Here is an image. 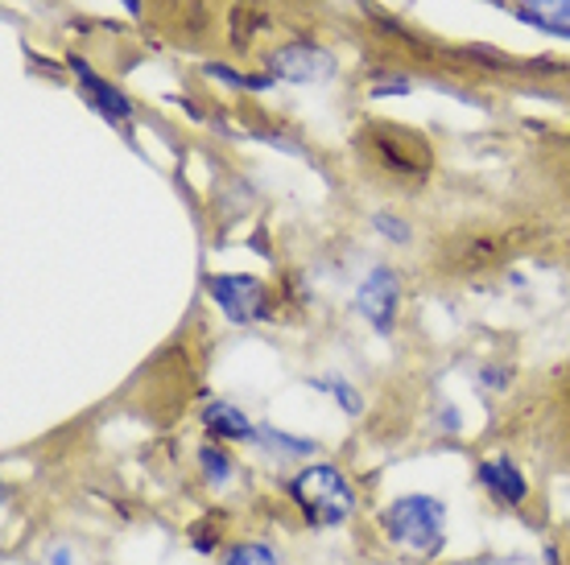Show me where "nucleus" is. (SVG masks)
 I'll return each instance as SVG.
<instances>
[{
  "label": "nucleus",
  "mask_w": 570,
  "mask_h": 565,
  "mask_svg": "<svg viewBox=\"0 0 570 565\" xmlns=\"http://www.w3.org/2000/svg\"><path fill=\"white\" fill-rule=\"evenodd\" d=\"M207 75H212V79H219V83H228V87H244V91H265V87L273 83V75H244V71H232V67H224V62H212V67H207Z\"/></svg>",
  "instance_id": "obj_14"
},
{
  "label": "nucleus",
  "mask_w": 570,
  "mask_h": 565,
  "mask_svg": "<svg viewBox=\"0 0 570 565\" xmlns=\"http://www.w3.org/2000/svg\"><path fill=\"white\" fill-rule=\"evenodd\" d=\"M381 96H410V83H405V79H385V83L372 87V99H381Z\"/></svg>",
  "instance_id": "obj_18"
},
{
  "label": "nucleus",
  "mask_w": 570,
  "mask_h": 565,
  "mask_svg": "<svg viewBox=\"0 0 570 565\" xmlns=\"http://www.w3.org/2000/svg\"><path fill=\"white\" fill-rule=\"evenodd\" d=\"M381 528L397 549L414 557H439L446 545V508L434 495H401L381 512Z\"/></svg>",
  "instance_id": "obj_1"
},
{
  "label": "nucleus",
  "mask_w": 570,
  "mask_h": 565,
  "mask_svg": "<svg viewBox=\"0 0 570 565\" xmlns=\"http://www.w3.org/2000/svg\"><path fill=\"white\" fill-rule=\"evenodd\" d=\"M50 565H71V553L62 549V545H58V549H50Z\"/></svg>",
  "instance_id": "obj_19"
},
{
  "label": "nucleus",
  "mask_w": 570,
  "mask_h": 565,
  "mask_svg": "<svg viewBox=\"0 0 570 565\" xmlns=\"http://www.w3.org/2000/svg\"><path fill=\"white\" fill-rule=\"evenodd\" d=\"M475 479H480V487H484L497 504H504V508H521V504H525L529 483H525V475H521V467L509 463V458H484L480 470H475Z\"/></svg>",
  "instance_id": "obj_8"
},
{
  "label": "nucleus",
  "mask_w": 570,
  "mask_h": 565,
  "mask_svg": "<svg viewBox=\"0 0 570 565\" xmlns=\"http://www.w3.org/2000/svg\"><path fill=\"white\" fill-rule=\"evenodd\" d=\"M224 565H282L277 562V553L265 545V541H240V545H232Z\"/></svg>",
  "instance_id": "obj_12"
},
{
  "label": "nucleus",
  "mask_w": 570,
  "mask_h": 565,
  "mask_svg": "<svg viewBox=\"0 0 570 565\" xmlns=\"http://www.w3.org/2000/svg\"><path fill=\"white\" fill-rule=\"evenodd\" d=\"M372 227L385 236L389 244H410V224L405 219H397V215H372Z\"/></svg>",
  "instance_id": "obj_17"
},
{
  "label": "nucleus",
  "mask_w": 570,
  "mask_h": 565,
  "mask_svg": "<svg viewBox=\"0 0 570 565\" xmlns=\"http://www.w3.org/2000/svg\"><path fill=\"white\" fill-rule=\"evenodd\" d=\"M360 149L368 157V166H376L381 174L397 178V182H422L434 166L426 137L417 128L401 125H368L360 137Z\"/></svg>",
  "instance_id": "obj_2"
},
{
  "label": "nucleus",
  "mask_w": 570,
  "mask_h": 565,
  "mask_svg": "<svg viewBox=\"0 0 570 565\" xmlns=\"http://www.w3.org/2000/svg\"><path fill=\"white\" fill-rule=\"evenodd\" d=\"M67 67H71V75L79 79V87H83L87 103H91V108H96V112H100L108 125H129V120H132V103L120 96V91H116L108 79H100V75L91 71V62H83V58H71Z\"/></svg>",
  "instance_id": "obj_7"
},
{
  "label": "nucleus",
  "mask_w": 570,
  "mask_h": 565,
  "mask_svg": "<svg viewBox=\"0 0 570 565\" xmlns=\"http://www.w3.org/2000/svg\"><path fill=\"white\" fill-rule=\"evenodd\" d=\"M269 75L285 83H327L335 75V54L314 42H289L269 58Z\"/></svg>",
  "instance_id": "obj_5"
},
{
  "label": "nucleus",
  "mask_w": 570,
  "mask_h": 565,
  "mask_svg": "<svg viewBox=\"0 0 570 565\" xmlns=\"http://www.w3.org/2000/svg\"><path fill=\"white\" fill-rule=\"evenodd\" d=\"M207 294L236 326H257L269 318V289L248 272H212Z\"/></svg>",
  "instance_id": "obj_4"
},
{
  "label": "nucleus",
  "mask_w": 570,
  "mask_h": 565,
  "mask_svg": "<svg viewBox=\"0 0 570 565\" xmlns=\"http://www.w3.org/2000/svg\"><path fill=\"white\" fill-rule=\"evenodd\" d=\"M517 17L542 33L570 38V0H517Z\"/></svg>",
  "instance_id": "obj_10"
},
{
  "label": "nucleus",
  "mask_w": 570,
  "mask_h": 565,
  "mask_svg": "<svg viewBox=\"0 0 570 565\" xmlns=\"http://www.w3.org/2000/svg\"><path fill=\"white\" fill-rule=\"evenodd\" d=\"M488 4H504V0H488Z\"/></svg>",
  "instance_id": "obj_21"
},
{
  "label": "nucleus",
  "mask_w": 570,
  "mask_h": 565,
  "mask_svg": "<svg viewBox=\"0 0 570 565\" xmlns=\"http://www.w3.org/2000/svg\"><path fill=\"white\" fill-rule=\"evenodd\" d=\"M199 467H203V479L212 483V487H224V483L232 479V458L219 450V446H203Z\"/></svg>",
  "instance_id": "obj_13"
},
{
  "label": "nucleus",
  "mask_w": 570,
  "mask_h": 565,
  "mask_svg": "<svg viewBox=\"0 0 570 565\" xmlns=\"http://www.w3.org/2000/svg\"><path fill=\"white\" fill-rule=\"evenodd\" d=\"M401 306V285L393 277V269H372L356 289V310L368 318V326H376L381 335L393 330Z\"/></svg>",
  "instance_id": "obj_6"
},
{
  "label": "nucleus",
  "mask_w": 570,
  "mask_h": 565,
  "mask_svg": "<svg viewBox=\"0 0 570 565\" xmlns=\"http://www.w3.org/2000/svg\"><path fill=\"white\" fill-rule=\"evenodd\" d=\"M289 499L298 504V512L314 528H335L356 512V492L343 479L340 467H306L289 479Z\"/></svg>",
  "instance_id": "obj_3"
},
{
  "label": "nucleus",
  "mask_w": 570,
  "mask_h": 565,
  "mask_svg": "<svg viewBox=\"0 0 570 565\" xmlns=\"http://www.w3.org/2000/svg\"><path fill=\"white\" fill-rule=\"evenodd\" d=\"M203 425H207L212 438H224V442H257V429H261V425L248 422L232 400H212V405L203 409Z\"/></svg>",
  "instance_id": "obj_9"
},
{
  "label": "nucleus",
  "mask_w": 570,
  "mask_h": 565,
  "mask_svg": "<svg viewBox=\"0 0 570 565\" xmlns=\"http://www.w3.org/2000/svg\"><path fill=\"white\" fill-rule=\"evenodd\" d=\"M219 541H224V528H219V521H199L195 528H190V545H195V553H215L219 549Z\"/></svg>",
  "instance_id": "obj_16"
},
{
  "label": "nucleus",
  "mask_w": 570,
  "mask_h": 565,
  "mask_svg": "<svg viewBox=\"0 0 570 565\" xmlns=\"http://www.w3.org/2000/svg\"><path fill=\"white\" fill-rule=\"evenodd\" d=\"M125 9H129V13L137 17V13H141V0H125Z\"/></svg>",
  "instance_id": "obj_20"
},
{
  "label": "nucleus",
  "mask_w": 570,
  "mask_h": 565,
  "mask_svg": "<svg viewBox=\"0 0 570 565\" xmlns=\"http://www.w3.org/2000/svg\"><path fill=\"white\" fill-rule=\"evenodd\" d=\"M257 442L265 446L269 454H277V458H306V454H314V442L306 438H289V434H282V429H273V425H261L257 429Z\"/></svg>",
  "instance_id": "obj_11"
},
{
  "label": "nucleus",
  "mask_w": 570,
  "mask_h": 565,
  "mask_svg": "<svg viewBox=\"0 0 570 565\" xmlns=\"http://www.w3.org/2000/svg\"><path fill=\"white\" fill-rule=\"evenodd\" d=\"M311 384H314V388H323V393L335 396V405H340V409H347V413H352V417H356V413L364 409V400H360V393H356V388H352V384L331 380V376H314Z\"/></svg>",
  "instance_id": "obj_15"
}]
</instances>
